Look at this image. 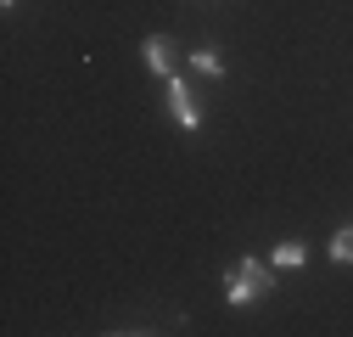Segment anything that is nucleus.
Here are the masks:
<instances>
[{
  "mask_svg": "<svg viewBox=\"0 0 353 337\" xmlns=\"http://www.w3.org/2000/svg\"><path fill=\"white\" fill-rule=\"evenodd\" d=\"M0 6H17V0H0Z\"/></svg>",
  "mask_w": 353,
  "mask_h": 337,
  "instance_id": "nucleus-7",
  "label": "nucleus"
},
{
  "mask_svg": "<svg viewBox=\"0 0 353 337\" xmlns=\"http://www.w3.org/2000/svg\"><path fill=\"white\" fill-rule=\"evenodd\" d=\"M191 68L208 73V79H219V73H225V57H219L213 46H202V51H191Z\"/></svg>",
  "mask_w": 353,
  "mask_h": 337,
  "instance_id": "nucleus-4",
  "label": "nucleus"
},
{
  "mask_svg": "<svg viewBox=\"0 0 353 337\" xmlns=\"http://www.w3.org/2000/svg\"><path fill=\"white\" fill-rule=\"evenodd\" d=\"M141 57H146V68H152L157 79H174V57H180V51H174L168 34H152L146 46H141Z\"/></svg>",
  "mask_w": 353,
  "mask_h": 337,
  "instance_id": "nucleus-3",
  "label": "nucleus"
},
{
  "mask_svg": "<svg viewBox=\"0 0 353 337\" xmlns=\"http://www.w3.org/2000/svg\"><path fill=\"white\" fill-rule=\"evenodd\" d=\"M331 259H336V264H353V225H342V231L331 236Z\"/></svg>",
  "mask_w": 353,
  "mask_h": 337,
  "instance_id": "nucleus-6",
  "label": "nucleus"
},
{
  "mask_svg": "<svg viewBox=\"0 0 353 337\" xmlns=\"http://www.w3.org/2000/svg\"><path fill=\"white\" fill-rule=\"evenodd\" d=\"M168 90H163V102H168V113H174V124H180V130H202V113H196V102H191V90L180 84V73L174 79H163Z\"/></svg>",
  "mask_w": 353,
  "mask_h": 337,
  "instance_id": "nucleus-2",
  "label": "nucleus"
},
{
  "mask_svg": "<svg viewBox=\"0 0 353 337\" xmlns=\"http://www.w3.org/2000/svg\"><path fill=\"white\" fill-rule=\"evenodd\" d=\"M275 264H281V270H297V264H308V247H303V242H281V247H275Z\"/></svg>",
  "mask_w": 353,
  "mask_h": 337,
  "instance_id": "nucleus-5",
  "label": "nucleus"
},
{
  "mask_svg": "<svg viewBox=\"0 0 353 337\" xmlns=\"http://www.w3.org/2000/svg\"><path fill=\"white\" fill-rule=\"evenodd\" d=\"M275 281H270V264H258V259H241L236 270H230V287H225V298L230 304H252V298H263Z\"/></svg>",
  "mask_w": 353,
  "mask_h": 337,
  "instance_id": "nucleus-1",
  "label": "nucleus"
}]
</instances>
